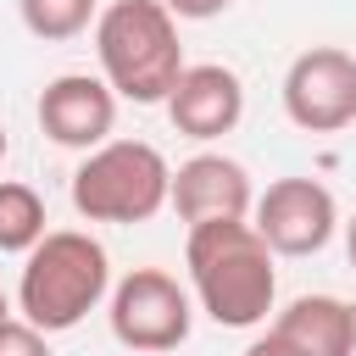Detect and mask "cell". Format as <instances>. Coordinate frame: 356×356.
<instances>
[{
  "mask_svg": "<svg viewBox=\"0 0 356 356\" xmlns=\"http://www.w3.org/2000/svg\"><path fill=\"white\" fill-rule=\"evenodd\" d=\"M184 261H189V284L195 300L211 323L222 328H256L273 312L278 295V273H273V250L267 239L234 217V222H195L184 239Z\"/></svg>",
  "mask_w": 356,
  "mask_h": 356,
  "instance_id": "1",
  "label": "cell"
},
{
  "mask_svg": "<svg viewBox=\"0 0 356 356\" xmlns=\"http://www.w3.org/2000/svg\"><path fill=\"white\" fill-rule=\"evenodd\" d=\"M95 56L117 100L167 106L172 83L184 78L178 17L161 0H111L95 17Z\"/></svg>",
  "mask_w": 356,
  "mask_h": 356,
  "instance_id": "2",
  "label": "cell"
},
{
  "mask_svg": "<svg viewBox=\"0 0 356 356\" xmlns=\"http://www.w3.org/2000/svg\"><path fill=\"white\" fill-rule=\"evenodd\" d=\"M106 295H111V261H106V245L95 234H83V228H50L22 256L17 312L39 334L78 328Z\"/></svg>",
  "mask_w": 356,
  "mask_h": 356,
  "instance_id": "3",
  "label": "cell"
},
{
  "mask_svg": "<svg viewBox=\"0 0 356 356\" xmlns=\"http://www.w3.org/2000/svg\"><path fill=\"white\" fill-rule=\"evenodd\" d=\"M172 195V167L145 139H106L72 172V206L89 222H150Z\"/></svg>",
  "mask_w": 356,
  "mask_h": 356,
  "instance_id": "4",
  "label": "cell"
},
{
  "mask_svg": "<svg viewBox=\"0 0 356 356\" xmlns=\"http://www.w3.org/2000/svg\"><path fill=\"white\" fill-rule=\"evenodd\" d=\"M195 306L184 284L161 267H134L128 278L111 284V334L134 356H167L189 339Z\"/></svg>",
  "mask_w": 356,
  "mask_h": 356,
  "instance_id": "5",
  "label": "cell"
},
{
  "mask_svg": "<svg viewBox=\"0 0 356 356\" xmlns=\"http://www.w3.org/2000/svg\"><path fill=\"white\" fill-rule=\"evenodd\" d=\"M284 111L306 134H339L356 122V56L339 44H312L284 72Z\"/></svg>",
  "mask_w": 356,
  "mask_h": 356,
  "instance_id": "6",
  "label": "cell"
},
{
  "mask_svg": "<svg viewBox=\"0 0 356 356\" xmlns=\"http://www.w3.org/2000/svg\"><path fill=\"white\" fill-rule=\"evenodd\" d=\"M250 228L267 239L273 256H312L334 239L339 228V206H334V189L317 184V178H273L261 195H256V217Z\"/></svg>",
  "mask_w": 356,
  "mask_h": 356,
  "instance_id": "7",
  "label": "cell"
},
{
  "mask_svg": "<svg viewBox=\"0 0 356 356\" xmlns=\"http://www.w3.org/2000/svg\"><path fill=\"white\" fill-rule=\"evenodd\" d=\"M39 128H44V139H56L67 150H83V156L100 150L111 139V128H117V95H111V83L95 78V72H61V78H50L44 95H39Z\"/></svg>",
  "mask_w": 356,
  "mask_h": 356,
  "instance_id": "8",
  "label": "cell"
},
{
  "mask_svg": "<svg viewBox=\"0 0 356 356\" xmlns=\"http://www.w3.org/2000/svg\"><path fill=\"white\" fill-rule=\"evenodd\" d=\"M167 206L178 211V222H234V217H250L256 211V189H250V172L222 156V150H200L189 161H178L172 172V195Z\"/></svg>",
  "mask_w": 356,
  "mask_h": 356,
  "instance_id": "9",
  "label": "cell"
},
{
  "mask_svg": "<svg viewBox=\"0 0 356 356\" xmlns=\"http://www.w3.org/2000/svg\"><path fill=\"white\" fill-rule=\"evenodd\" d=\"M167 117L189 139H222V134H234L239 117H245V83H239V72L222 67V61L184 67V78L167 95Z\"/></svg>",
  "mask_w": 356,
  "mask_h": 356,
  "instance_id": "10",
  "label": "cell"
},
{
  "mask_svg": "<svg viewBox=\"0 0 356 356\" xmlns=\"http://www.w3.org/2000/svg\"><path fill=\"white\" fill-rule=\"evenodd\" d=\"M278 339H289L300 356H345L350 350V300L339 295H295L278 323Z\"/></svg>",
  "mask_w": 356,
  "mask_h": 356,
  "instance_id": "11",
  "label": "cell"
},
{
  "mask_svg": "<svg viewBox=\"0 0 356 356\" xmlns=\"http://www.w3.org/2000/svg\"><path fill=\"white\" fill-rule=\"evenodd\" d=\"M44 200L33 184H17V178H0V256H28L50 228H44Z\"/></svg>",
  "mask_w": 356,
  "mask_h": 356,
  "instance_id": "12",
  "label": "cell"
},
{
  "mask_svg": "<svg viewBox=\"0 0 356 356\" xmlns=\"http://www.w3.org/2000/svg\"><path fill=\"white\" fill-rule=\"evenodd\" d=\"M22 11V28L33 39H78L89 22H95V0H17Z\"/></svg>",
  "mask_w": 356,
  "mask_h": 356,
  "instance_id": "13",
  "label": "cell"
},
{
  "mask_svg": "<svg viewBox=\"0 0 356 356\" xmlns=\"http://www.w3.org/2000/svg\"><path fill=\"white\" fill-rule=\"evenodd\" d=\"M0 356H50V345L33 323L11 317V323H0Z\"/></svg>",
  "mask_w": 356,
  "mask_h": 356,
  "instance_id": "14",
  "label": "cell"
},
{
  "mask_svg": "<svg viewBox=\"0 0 356 356\" xmlns=\"http://www.w3.org/2000/svg\"><path fill=\"white\" fill-rule=\"evenodd\" d=\"M172 17H184V22H206V17H217V11H228L234 0H161Z\"/></svg>",
  "mask_w": 356,
  "mask_h": 356,
  "instance_id": "15",
  "label": "cell"
},
{
  "mask_svg": "<svg viewBox=\"0 0 356 356\" xmlns=\"http://www.w3.org/2000/svg\"><path fill=\"white\" fill-rule=\"evenodd\" d=\"M245 356H300V350H295L289 339H278V334L267 328L261 339H250V345H245Z\"/></svg>",
  "mask_w": 356,
  "mask_h": 356,
  "instance_id": "16",
  "label": "cell"
},
{
  "mask_svg": "<svg viewBox=\"0 0 356 356\" xmlns=\"http://www.w3.org/2000/svg\"><path fill=\"white\" fill-rule=\"evenodd\" d=\"M345 256H350V267H356V217L345 222Z\"/></svg>",
  "mask_w": 356,
  "mask_h": 356,
  "instance_id": "17",
  "label": "cell"
},
{
  "mask_svg": "<svg viewBox=\"0 0 356 356\" xmlns=\"http://www.w3.org/2000/svg\"><path fill=\"white\" fill-rule=\"evenodd\" d=\"M345 356H356V300H350V350Z\"/></svg>",
  "mask_w": 356,
  "mask_h": 356,
  "instance_id": "18",
  "label": "cell"
},
{
  "mask_svg": "<svg viewBox=\"0 0 356 356\" xmlns=\"http://www.w3.org/2000/svg\"><path fill=\"white\" fill-rule=\"evenodd\" d=\"M0 323H11V300H6V289H0Z\"/></svg>",
  "mask_w": 356,
  "mask_h": 356,
  "instance_id": "19",
  "label": "cell"
},
{
  "mask_svg": "<svg viewBox=\"0 0 356 356\" xmlns=\"http://www.w3.org/2000/svg\"><path fill=\"white\" fill-rule=\"evenodd\" d=\"M0 161H6V128H0Z\"/></svg>",
  "mask_w": 356,
  "mask_h": 356,
  "instance_id": "20",
  "label": "cell"
}]
</instances>
